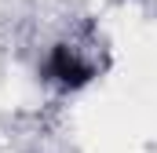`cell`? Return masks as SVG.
I'll use <instances>...</instances> for the list:
<instances>
[{
	"label": "cell",
	"instance_id": "1",
	"mask_svg": "<svg viewBox=\"0 0 157 153\" xmlns=\"http://www.w3.org/2000/svg\"><path fill=\"white\" fill-rule=\"evenodd\" d=\"M48 76L59 80V84H66V88H77V84H84L91 76V66H84L70 47H59L51 55V62H48Z\"/></svg>",
	"mask_w": 157,
	"mask_h": 153
}]
</instances>
